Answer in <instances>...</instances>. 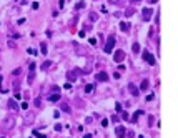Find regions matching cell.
Segmentation results:
<instances>
[{
    "label": "cell",
    "instance_id": "2e32d148",
    "mask_svg": "<svg viewBox=\"0 0 178 138\" xmlns=\"http://www.w3.org/2000/svg\"><path fill=\"white\" fill-rule=\"evenodd\" d=\"M32 135H33V136H37V138H47L43 133H40L38 130H33V131H32Z\"/></svg>",
    "mask_w": 178,
    "mask_h": 138
},
{
    "label": "cell",
    "instance_id": "836d02e7",
    "mask_svg": "<svg viewBox=\"0 0 178 138\" xmlns=\"http://www.w3.org/2000/svg\"><path fill=\"white\" fill-rule=\"evenodd\" d=\"M20 98H22V95H20V91H17L15 97H13V100H20Z\"/></svg>",
    "mask_w": 178,
    "mask_h": 138
},
{
    "label": "cell",
    "instance_id": "1f68e13d",
    "mask_svg": "<svg viewBox=\"0 0 178 138\" xmlns=\"http://www.w3.org/2000/svg\"><path fill=\"white\" fill-rule=\"evenodd\" d=\"M52 91L53 93H60V87H52Z\"/></svg>",
    "mask_w": 178,
    "mask_h": 138
},
{
    "label": "cell",
    "instance_id": "ac0fdd59",
    "mask_svg": "<svg viewBox=\"0 0 178 138\" xmlns=\"http://www.w3.org/2000/svg\"><path fill=\"white\" fill-rule=\"evenodd\" d=\"M133 13H135V8H131V7H128V8H127V10H125V15H127V17H130V15H133Z\"/></svg>",
    "mask_w": 178,
    "mask_h": 138
},
{
    "label": "cell",
    "instance_id": "b9f144b4",
    "mask_svg": "<svg viewBox=\"0 0 178 138\" xmlns=\"http://www.w3.org/2000/svg\"><path fill=\"white\" fill-rule=\"evenodd\" d=\"M83 138H92V135L90 133H85V135H83Z\"/></svg>",
    "mask_w": 178,
    "mask_h": 138
},
{
    "label": "cell",
    "instance_id": "6da1fadb",
    "mask_svg": "<svg viewBox=\"0 0 178 138\" xmlns=\"http://www.w3.org/2000/svg\"><path fill=\"white\" fill-rule=\"evenodd\" d=\"M113 47H115V37L113 35H110L107 38V43H105V53H112V50H113Z\"/></svg>",
    "mask_w": 178,
    "mask_h": 138
},
{
    "label": "cell",
    "instance_id": "f1b7e54d",
    "mask_svg": "<svg viewBox=\"0 0 178 138\" xmlns=\"http://www.w3.org/2000/svg\"><path fill=\"white\" fill-rule=\"evenodd\" d=\"M28 53H30V55H37V50H35V48H28Z\"/></svg>",
    "mask_w": 178,
    "mask_h": 138
},
{
    "label": "cell",
    "instance_id": "5bb4252c",
    "mask_svg": "<svg viewBox=\"0 0 178 138\" xmlns=\"http://www.w3.org/2000/svg\"><path fill=\"white\" fill-rule=\"evenodd\" d=\"M120 28H122L123 32H128L130 30V24H128V22H120Z\"/></svg>",
    "mask_w": 178,
    "mask_h": 138
},
{
    "label": "cell",
    "instance_id": "ba28073f",
    "mask_svg": "<svg viewBox=\"0 0 178 138\" xmlns=\"http://www.w3.org/2000/svg\"><path fill=\"white\" fill-rule=\"evenodd\" d=\"M128 90H130V93L133 95V97H138V93H140V90L135 87V83H130V85H128Z\"/></svg>",
    "mask_w": 178,
    "mask_h": 138
},
{
    "label": "cell",
    "instance_id": "7bdbcfd3",
    "mask_svg": "<svg viewBox=\"0 0 178 138\" xmlns=\"http://www.w3.org/2000/svg\"><path fill=\"white\" fill-rule=\"evenodd\" d=\"M157 2H158V0H150V4H157Z\"/></svg>",
    "mask_w": 178,
    "mask_h": 138
},
{
    "label": "cell",
    "instance_id": "ab89813d",
    "mask_svg": "<svg viewBox=\"0 0 178 138\" xmlns=\"http://www.w3.org/2000/svg\"><path fill=\"white\" fill-rule=\"evenodd\" d=\"M35 105H37V107H40V105H42V102H40V98H35Z\"/></svg>",
    "mask_w": 178,
    "mask_h": 138
},
{
    "label": "cell",
    "instance_id": "30bf717a",
    "mask_svg": "<svg viewBox=\"0 0 178 138\" xmlns=\"http://www.w3.org/2000/svg\"><path fill=\"white\" fill-rule=\"evenodd\" d=\"M60 110H62V111H65V113H70V111H72L67 102H62V103H60Z\"/></svg>",
    "mask_w": 178,
    "mask_h": 138
},
{
    "label": "cell",
    "instance_id": "9c48e42d",
    "mask_svg": "<svg viewBox=\"0 0 178 138\" xmlns=\"http://www.w3.org/2000/svg\"><path fill=\"white\" fill-rule=\"evenodd\" d=\"M148 87H150V82H148V80H143V82L142 83H140V88H138V90H142V91H145V90H148Z\"/></svg>",
    "mask_w": 178,
    "mask_h": 138
},
{
    "label": "cell",
    "instance_id": "603a6c76",
    "mask_svg": "<svg viewBox=\"0 0 178 138\" xmlns=\"http://www.w3.org/2000/svg\"><path fill=\"white\" fill-rule=\"evenodd\" d=\"M83 7H85V2H83V0H80L78 4L75 5V8H77V10H80V8H83Z\"/></svg>",
    "mask_w": 178,
    "mask_h": 138
},
{
    "label": "cell",
    "instance_id": "3957f363",
    "mask_svg": "<svg viewBox=\"0 0 178 138\" xmlns=\"http://www.w3.org/2000/svg\"><path fill=\"white\" fill-rule=\"evenodd\" d=\"M142 15H143V20H145V22H150L151 17H153V10H151V8H148V7H145V8L142 10Z\"/></svg>",
    "mask_w": 178,
    "mask_h": 138
},
{
    "label": "cell",
    "instance_id": "44dd1931",
    "mask_svg": "<svg viewBox=\"0 0 178 138\" xmlns=\"http://www.w3.org/2000/svg\"><path fill=\"white\" fill-rule=\"evenodd\" d=\"M40 50H42V53H43V55H47V45H45V43H40Z\"/></svg>",
    "mask_w": 178,
    "mask_h": 138
},
{
    "label": "cell",
    "instance_id": "9a60e30c",
    "mask_svg": "<svg viewBox=\"0 0 178 138\" xmlns=\"http://www.w3.org/2000/svg\"><path fill=\"white\" fill-rule=\"evenodd\" d=\"M140 115H143V110H138V111H135V115H133V117H131V122H137V120H138V117H140Z\"/></svg>",
    "mask_w": 178,
    "mask_h": 138
},
{
    "label": "cell",
    "instance_id": "d6a6232c",
    "mask_svg": "<svg viewBox=\"0 0 178 138\" xmlns=\"http://www.w3.org/2000/svg\"><path fill=\"white\" fill-rule=\"evenodd\" d=\"M20 107H22V110H27V108H28V103H27V102H24L22 105H20Z\"/></svg>",
    "mask_w": 178,
    "mask_h": 138
},
{
    "label": "cell",
    "instance_id": "8d00e7d4",
    "mask_svg": "<svg viewBox=\"0 0 178 138\" xmlns=\"http://www.w3.org/2000/svg\"><path fill=\"white\" fill-rule=\"evenodd\" d=\"M112 122L117 123V122H118V117H117V115H113V117H112Z\"/></svg>",
    "mask_w": 178,
    "mask_h": 138
},
{
    "label": "cell",
    "instance_id": "52a82bcc",
    "mask_svg": "<svg viewBox=\"0 0 178 138\" xmlns=\"http://www.w3.org/2000/svg\"><path fill=\"white\" fill-rule=\"evenodd\" d=\"M125 131H127V130H125V126L120 125V126H117L115 133H117V136H118V138H125Z\"/></svg>",
    "mask_w": 178,
    "mask_h": 138
},
{
    "label": "cell",
    "instance_id": "cb8c5ba5",
    "mask_svg": "<svg viewBox=\"0 0 178 138\" xmlns=\"http://www.w3.org/2000/svg\"><path fill=\"white\" fill-rule=\"evenodd\" d=\"M90 20H92V22H95V20H98V15H97L95 12H92V13H90Z\"/></svg>",
    "mask_w": 178,
    "mask_h": 138
},
{
    "label": "cell",
    "instance_id": "f546056e",
    "mask_svg": "<svg viewBox=\"0 0 178 138\" xmlns=\"http://www.w3.org/2000/svg\"><path fill=\"white\" fill-rule=\"evenodd\" d=\"M12 73H13V75H20V73H22V68H15Z\"/></svg>",
    "mask_w": 178,
    "mask_h": 138
},
{
    "label": "cell",
    "instance_id": "7402d4cb",
    "mask_svg": "<svg viewBox=\"0 0 178 138\" xmlns=\"http://www.w3.org/2000/svg\"><path fill=\"white\" fill-rule=\"evenodd\" d=\"M92 90H93V85H92V83H88V85H85V93H90Z\"/></svg>",
    "mask_w": 178,
    "mask_h": 138
},
{
    "label": "cell",
    "instance_id": "5b68a950",
    "mask_svg": "<svg viewBox=\"0 0 178 138\" xmlns=\"http://www.w3.org/2000/svg\"><path fill=\"white\" fill-rule=\"evenodd\" d=\"M110 5H117V7H125L128 4V0H108Z\"/></svg>",
    "mask_w": 178,
    "mask_h": 138
},
{
    "label": "cell",
    "instance_id": "4dcf8cb0",
    "mask_svg": "<svg viewBox=\"0 0 178 138\" xmlns=\"http://www.w3.org/2000/svg\"><path fill=\"white\" fill-rule=\"evenodd\" d=\"M120 115H122V118H123V120H128V113H127V111H122Z\"/></svg>",
    "mask_w": 178,
    "mask_h": 138
},
{
    "label": "cell",
    "instance_id": "d6986e66",
    "mask_svg": "<svg viewBox=\"0 0 178 138\" xmlns=\"http://www.w3.org/2000/svg\"><path fill=\"white\" fill-rule=\"evenodd\" d=\"M131 48H133V53H138V52H140V43H138V42H135Z\"/></svg>",
    "mask_w": 178,
    "mask_h": 138
},
{
    "label": "cell",
    "instance_id": "83f0119b",
    "mask_svg": "<svg viewBox=\"0 0 178 138\" xmlns=\"http://www.w3.org/2000/svg\"><path fill=\"white\" fill-rule=\"evenodd\" d=\"M38 7H40V4H38V2H32V8H33V10H37Z\"/></svg>",
    "mask_w": 178,
    "mask_h": 138
},
{
    "label": "cell",
    "instance_id": "7a4b0ae2",
    "mask_svg": "<svg viewBox=\"0 0 178 138\" xmlns=\"http://www.w3.org/2000/svg\"><path fill=\"white\" fill-rule=\"evenodd\" d=\"M142 57H143V60H145L148 65H155V57L151 55L148 50H143V52H142Z\"/></svg>",
    "mask_w": 178,
    "mask_h": 138
},
{
    "label": "cell",
    "instance_id": "60d3db41",
    "mask_svg": "<svg viewBox=\"0 0 178 138\" xmlns=\"http://www.w3.org/2000/svg\"><path fill=\"white\" fill-rule=\"evenodd\" d=\"M78 37H80V38H83V37H85V30H82V32H80V33H78Z\"/></svg>",
    "mask_w": 178,
    "mask_h": 138
},
{
    "label": "cell",
    "instance_id": "4316f807",
    "mask_svg": "<svg viewBox=\"0 0 178 138\" xmlns=\"http://www.w3.org/2000/svg\"><path fill=\"white\" fill-rule=\"evenodd\" d=\"M115 110L118 111V113H122V111H123V108H122V105H120V103H117V105H115Z\"/></svg>",
    "mask_w": 178,
    "mask_h": 138
},
{
    "label": "cell",
    "instance_id": "ffe728a7",
    "mask_svg": "<svg viewBox=\"0 0 178 138\" xmlns=\"http://www.w3.org/2000/svg\"><path fill=\"white\" fill-rule=\"evenodd\" d=\"M33 78H35V72H30V73H28L27 82H28V83H32V82H33Z\"/></svg>",
    "mask_w": 178,
    "mask_h": 138
},
{
    "label": "cell",
    "instance_id": "277c9868",
    "mask_svg": "<svg viewBox=\"0 0 178 138\" xmlns=\"http://www.w3.org/2000/svg\"><path fill=\"white\" fill-rule=\"evenodd\" d=\"M123 60H125V52H123V50H117V52L113 53V62L122 63Z\"/></svg>",
    "mask_w": 178,
    "mask_h": 138
},
{
    "label": "cell",
    "instance_id": "e0dca14e",
    "mask_svg": "<svg viewBox=\"0 0 178 138\" xmlns=\"http://www.w3.org/2000/svg\"><path fill=\"white\" fill-rule=\"evenodd\" d=\"M50 65H52V62H50V60H47V62H43V63H42V70L45 72V70H47L48 67H50Z\"/></svg>",
    "mask_w": 178,
    "mask_h": 138
},
{
    "label": "cell",
    "instance_id": "484cf974",
    "mask_svg": "<svg viewBox=\"0 0 178 138\" xmlns=\"http://www.w3.org/2000/svg\"><path fill=\"white\" fill-rule=\"evenodd\" d=\"M153 98H155V95H153V93H148V95H146V98H145V100H146V102H151Z\"/></svg>",
    "mask_w": 178,
    "mask_h": 138
},
{
    "label": "cell",
    "instance_id": "d590c367",
    "mask_svg": "<svg viewBox=\"0 0 178 138\" xmlns=\"http://www.w3.org/2000/svg\"><path fill=\"white\" fill-rule=\"evenodd\" d=\"M62 128H63L62 125H55V131H62Z\"/></svg>",
    "mask_w": 178,
    "mask_h": 138
},
{
    "label": "cell",
    "instance_id": "7c38bea8",
    "mask_svg": "<svg viewBox=\"0 0 178 138\" xmlns=\"http://www.w3.org/2000/svg\"><path fill=\"white\" fill-rule=\"evenodd\" d=\"M60 98H62V97H60V93H52L50 97H48V102H58Z\"/></svg>",
    "mask_w": 178,
    "mask_h": 138
},
{
    "label": "cell",
    "instance_id": "e575fe53",
    "mask_svg": "<svg viewBox=\"0 0 178 138\" xmlns=\"http://www.w3.org/2000/svg\"><path fill=\"white\" fill-rule=\"evenodd\" d=\"M102 126H108V120H107V118L102 120Z\"/></svg>",
    "mask_w": 178,
    "mask_h": 138
},
{
    "label": "cell",
    "instance_id": "8fae6325",
    "mask_svg": "<svg viewBox=\"0 0 178 138\" xmlns=\"http://www.w3.org/2000/svg\"><path fill=\"white\" fill-rule=\"evenodd\" d=\"M8 108H10V110H18V105H17V102L13 98L8 100Z\"/></svg>",
    "mask_w": 178,
    "mask_h": 138
},
{
    "label": "cell",
    "instance_id": "4fadbf2b",
    "mask_svg": "<svg viewBox=\"0 0 178 138\" xmlns=\"http://www.w3.org/2000/svg\"><path fill=\"white\" fill-rule=\"evenodd\" d=\"M67 78H68V82H75V80H77V73H75V72H68Z\"/></svg>",
    "mask_w": 178,
    "mask_h": 138
},
{
    "label": "cell",
    "instance_id": "8992f818",
    "mask_svg": "<svg viewBox=\"0 0 178 138\" xmlns=\"http://www.w3.org/2000/svg\"><path fill=\"white\" fill-rule=\"evenodd\" d=\"M108 78H110V77H108L107 72H98V73H97V80H98V82H107Z\"/></svg>",
    "mask_w": 178,
    "mask_h": 138
},
{
    "label": "cell",
    "instance_id": "f35d334b",
    "mask_svg": "<svg viewBox=\"0 0 178 138\" xmlns=\"http://www.w3.org/2000/svg\"><path fill=\"white\" fill-rule=\"evenodd\" d=\"M63 87H65V88H67V90H68V88H72V83H70V82H67V83H65V85H63Z\"/></svg>",
    "mask_w": 178,
    "mask_h": 138
},
{
    "label": "cell",
    "instance_id": "d4e9b609",
    "mask_svg": "<svg viewBox=\"0 0 178 138\" xmlns=\"http://www.w3.org/2000/svg\"><path fill=\"white\" fill-rule=\"evenodd\" d=\"M28 68H30V72H35V68H37V63H35V62H32L30 65H28Z\"/></svg>",
    "mask_w": 178,
    "mask_h": 138
},
{
    "label": "cell",
    "instance_id": "74e56055",
    "mask_svg": "<svg viewBox=\"0 0 178 138\" xmlns=\"http://www.w3.org/2000/svg\"><path fill=\"white\" fill-rule=\"evenodd\" d=\"M88 42H90L92 45H97V38H90V40H88Z\"/></svg>",
    "mask_w": 178,
    "mask_h": 138
}]
</instances>
